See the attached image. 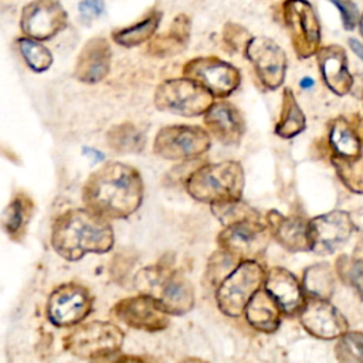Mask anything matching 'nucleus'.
<instances>
[{
  "label": "nucleus",
  "mask_w": 363,
  "mask_h": 363,
  "mask_svg": "<svg viewBox=\"0 0 363 363\" xmlns=\"http://www.w3.org/2000/svg\"><path fill=\"white\" fill-rule=\"evenodd\" d=\"M211 211L218 218V221L227 227L235 223H241L245 220H259V214L255 208L242 203L240 199L237 200H225L213 203Z\"/></svg>",
  "instance_id": "31"
},
{
  "label": "nucleus",
  "mask_w": 363,
  "mask_h": 363,
  "mask_svg": "<svg viewBox=\"0 0 363 363\" xmlns=\"http://www.w3.org/2000/svg\"><path fill=\"white\" fill-rule=\"evenodd\" d=\"M318 62L328 88L336 95H346L352 91L353 77L347 69L346 54L342 48L332 45L318 52Z\"/></svg>",
  "instance_id": "21"
},
{
  "label": "nucleus",
  "mask_w": 363,
  "mask_h": 363,
  "mask_svg": "<svg viewBox=\"0 0 363 363\" xmlns=\"http://www.w3.org/2000/svg\"><path fill=\"white\" fill-rule=\"evenodd\" d=\"M153 102L159 111L193 118L204 115L214 104V96L206 88L184 77L163 81L155 91Z\"/></svg>",
  "instance_id": "7"
},
{
  "label": "nucleus",
  "mask_w": 363,
  "mask_h": 363,
  "mask_svg": "<svg viewBox=\"0 0 363 363\" xmlns=\"http://www.w3.org/2000/svg\"><path fill=\"white\" fill-rule=\"evenodd\" d=\"M111 48L104 38L89 40L78 55L74 75L78 81L95 84L104 79L109 71Z\"/></svg>",
  "instance_id": "19"
},
{
  "label": "nucleus",
  "mask_w": 363,
  "mask_h": 363,
  "mask_svg": "<svg viewBox=\"0 0 363 363\" xmlns=\"http://www.w3.org/2000/svg\"><path fill=\"white\" fill-rule=\"evenodd\" d=\"M349 44H350L352 50L363 60V45H362L357 40H354V38H350V40H349Z\"/></svg>",
  "instance_id": "38"
},
{
  "label": "nucleus",
  "mask_w": 363,
  "mask_h": 363,
  "mask_svg": "<svg viewBox=\"0 0 363 363\" xmlns=\"http://www.w3.org/2000/svg\"><path fill=\"white\" fill-rule=\"evenodd\" d=\"M106 142L116 152L138 153L143 150L145 136L132 123H119L106 132Z\"/></svg>",
  "instance_id": "28"
},
{
  "label": "nucleus",
  "mask_w": 363,
  "mask_h": 363,
  "mask_svg": "<svg viewBox=\"0 0 363 363\" xmlns=\"http://www.w3.org/2000/svg\"><path fill=\"white\" fill-rule=\"evenodd\" d=\"M271 233L261 220H245L224 227L217 242L221 250L234 255L240 261L255 259L269 241Z\"/></svg>",
  "instance_id": "11"
},
{
  "label": "nucleus",
  "mask_w": 363,
  "mask_h": 363,
  "mask_svg": "<svg viewBox=\"0 0 363 363\" xmlns=\"http://www.w3.org/2000/svg\"><path fill=\"white\" fill-rule=\"evenodd\" d=\"M184 45H186V41H183L182 38H179L177 35L169 31L166 35H159L153 38L149 44V51L153 55L167 57V55L180 52L184 48Z\"/></svg>",
  "instance_id": "35"
},
{
  "label": "nucleus",
  "mask_w": 363,
  "mask_h": 363,
  "mask_svg": "<svg viewBox=\"0 0 363 363\" xmlns=\"http://www.w3.org/2000/svg\"><path fill=\"white\" fill-rule=\"evenodd\" d=\"M33 210L34 204L31 199L24 193H17L6 206L0 223L4 233L11 240L17 241L24 235L27 224L33 216Z\"/></svg>",
  "instance_id": "23"
},
{
  "label": "nucleus",
  "mask_w": 363,
  "mask_h": 363,
  "mask_svg": "<svg viewBox=\"0 0 363 363\" xmlns=\"http://www.w3.org/2000/svg\"><path fill=\"white\" fill-rule=\"evenodd\" d=\"M295 9V20L301 28L296 30L298 38L294 40V47H296L298 54L305 58L315 52L316 45L319 43V24L316 23L313 13L311 11L309 6L296 1Z\"/></svg>",
  "instance_id": "24"
},
{
  "label": "nucleus",
  "mask_w": 363,
  "mask_h": 363,
  "mask_svg": "<svg viewBox=\"0 0 363 363\" xmlns=\"http://www.w3.org/2000/svg\"><path fill=\"white\" fill-rule=\"evenodd\" d=\"M17 47L20 50V54L23 55L27 65L35 71L43 72L50 68L52 64V55L51 52L38 43V40L34 38H18Z\"/></svg>",
  "instance_id": "32"
},
{
  "label": "nucleus",
  "mask_w": 363,
  "mask_h": 363,
  "mask_svg": "<svg viewBox=\"0 0 363 363\" xmlns=\"http://www.w3.org/2000/svg\"><path fill=\"white\" fill-rule=\"evenodd\" d=\"M204 125L211 136L228 146L238 145L245 130L241 112L233 104L224 101L214 102L207 109L204 113Z\"/></svg>",
  "instance_id": "17"
},
{
  "label": "nucleus",
  "mask_w": 363,
  "mask_h": 363,
  "mask_svg": "<svg viewBox=\"0 0 363 363\" xmlns=\"http://www.w3.org/2000/svg\"><path fill=\"white\" fill-rule=\"evenodd\" d=\"M143 200V179L130 164L109 162L89 174L82 187V201L88 210L118 220L133 214Z\"/></svg>",
  "instance_id": "1"
},
{
  "label": "nucleus",
  "mask_w": 363,
  "mask_h": 363,
  "mask_svg": "<svg viewBox=\"0 0 363 363\" xmlns=\"http://www.w3.org/2000/svg\"><path fill=\"white\" fill-rule=\"evenodd\" d=\"M268 225L271 227V235L288 251L299 252L309 251V231L308 223L299 217H285L272 210L267 216Z\"/></svg>",
  "instance_id": "20"
},
{
  "label": "nucleus",
  "mask_w": 363,
  "mask_h": 363,
  "mask_svg": "<svg viewBox=\"0 0 363 363\" xmlns=\"http://www.w3.org/2000/svg\"><path fill=\"white\" fill-rule=\"evenodd\" d=\"M240 262L238 258H235L234 255L228 254L227 251L221 250L216 254H213V257L210 258L208 262V271L207 275L210 278L211 282H216V285H218Z\"/></svg>",
  "instance_id": "34"
},
{
  "label": "nucleus",
  "mask_w": 363,
  "mask_h": 363,
  "mask_svg": "<svg viewBox=\"0 0 363 363\" xmlns=\"http://www.w3.org/2000/svg\"><path fill=\"white\" fill-rule=\"evenodd\" d=\"M123 332L111 322L92 320L75 325L64 337V347L79 359H104L118 353L123 345Z\"/></svg>",
  "instance_id": "6"
},
{
  "label": "nucleus",
  "mask_w": 363,
  "mask_h": 363,
  "mask_svg": "<svg viewBox=\"0 0 363 363\" xmlns=\"http://www.w3.org/2000/svg\"><path fill=\"white\" fill-rule=\"evenodd\" d=\"M299 320L305 330L323 340L337 339L347 332L346 318L328 299L309 298L299 311Z\"/></svg>",
  "instance_id": "14"
},
{
  "label": "nucleus",
  "mask_w": 363,
  "mask_h": 363,
  "mask_svg": "<svg viewBox=\"0 0 363 363\" xmlns=\"http://www.w3.org/2000/svg\"><path fill=\"white\" fill-rule=\"evenodd\" d=\"M267 272L257 259H242L217 285L216 301L220 311L231 318L244 313L252 295L261 289Z\"/></svg>",
  "instance_id": "5"
},
{
  "label": "nucleus",
  "mask_w": 363,
  "mask_h": 363,
  "mask_svg": "<svg viewBox=\"0 0 363 363\" xmlns=\"http://www.w3.org/2000/svg\"><path fill=\"white\" fill-rule=\"evenodd\" d=\"M104 10V1L102 0H84L79 4V11L82 17L91 18L94 16H99Z\"/></svg>",
  "instance_id": "37"
},
{
  "label": "nucleus",
  "mask_w": 363,
  "mask_h": 363,
  "mask_svg": "<svg viewBox=\"0 0 363 363\" xmlns=\"http://www.w3.org/2000/svg\"><path fill=\"white\" fill-rule=\"evenodd\" d=\"M336 356L345 363H363V333L345 332L336 345Z\"/></svg>",
  "instance_id": "33"
},
{
  "label": "nucleus",
  "mask_w": 363,
  "mask_h": 363,
  "mask_svg": "<svg viewBox=\"0 0 363 363\" xmlns=\"http://www.w3.org/2000/svg\"><path fill=\"white\" fill-rule=\"evenodd\" d=\"M247 55L252 62L258 78L268 89L281 86L285 78V52L268 38H254L247 45Z\"/></svg>",
  "instance_id": "16"
},
{
  "label": "nucleus",
  "mask_w": 363,
  "mask_h": 363,
  "mask_svg": "<svg viewBox=\"0 0 363 363\" xmlns=\"http://www.w3.org/2000/svg\"><path fill=\"white\" fill-rule=\"evenodd\" d=\"M360 28H362V34H363V17H362V21H360Z\"/></svg>",
  "instance_id": "40"
},
{
  "label": "nucleus",
  "mask_w": 363,
  "mask_h": 363,
  "mask_svg": "<svg viewBox=\"0 0 363 363\" xmlns=\"http://www.w3.org/2000/svg\"><path fill=\"white\" fill-rule=\"evenodd\" d=\"M264 289L275 299L281 311L286 315L299 313L305 299L302 288L292 272L285 268L275 267L265 275Z\"/></svg>",
  "instance_id": "18"
},
{
  "label": "nucleus",
  "mask_w": 363,
  "mask_h": 363,
  "mask_svg": "<svg viewBox=\"0 0 363 363\" xmlns=\"http://www.w3.org/2000/svg\"><path fill=\"white\" fill-rule=\"evenodd\" d=\"M329 142L339 156L356 157L362 155L360 138L345 118H336L330 122Z\"/></svg>",
  "instance_id": "26"
},
{
  "label": "nucleus",
  "mask_w": 363,
  "mask_h": 363,
  "mask_svg": "<svg viewBox=\"0 0 363 363\" xmlns=\"http://www.w3.org/2000/svg\"><path fill=\"white\" fill-rule=\"evenodd\" d=\"M332 1L336 4V7L342 13L343 26L346 27V30H352L356 24V18H357V10H356L354 4L350 1H345V0H332Z\"/></svg>",
  "instance_id": "36"
},
{
  "label": "nucleus",
  "mask_w": 363,
  "mask_h": 363,
  "mask_svg": "<svg viewBox=\"0 0 363 363\" xmlns=\"http://www.w3.org/2000/svg\"><path fill=\"white\" fill-rule=\"evenodd\" d=\"M303 289L311 298L329 299L335 289V279L330 267L325 262L308 267L303 274Z\"/></svg>",
  "instance_id": "27"
},
{
  "label": "nucleus",
  "mask_w": 363,
  "mask_h": 363,
  "mask_svg": "<svg viewBox=\"0 0 363 363\" xmlns=\"http://www.w3.org/2000/svg\"><path fill=\"white\" fill-rule=\"evenodd\" d=\"M332 164L342 183L353 193L363 194V156L343 157L335 155Z\"/></svg>",
  "instance_id": "30"
},
{
  "label": "nucleus",
  "mask_w": 363,
  "mask_h": 363,
  "mask_svg": "<svg viewBox=\"0 0 363 363\" xmlns=\"http://www.w3.org/2000/svg\"><path fill=\"white\" fill-rule=\"evenodd\" d=\"M112 313L126 326L136 330L159 332L169 326L170 315L150 295L142 294L123 298L112 308Z\"/></svg>",
  "instance_id": "12"
},
{
  "label": "nucleus",
  "mask_w": 363,
  "mask_h": 363,
  "mask_svg": "<svg viewBox=\"0 0 363 363\" xmlns=\"http://www.w3.org/2000/svg\"><path fill=\"white\" fill-rule=\"evenodd\" d=\"M210 145V133L200 126L167 125L156 133L153 153L166 160H190L204 155Z\"/></svg>",
  "instance_id": "8"
},
{
  "label": "nucleus",
  "mask_w": 363,
  "mask_h": 363,
  "mask_svg": "<svg viewBox=\"0 0 363 363\" xmlns=\"http://www.w3.org/2000/svg\"><path fill=\"white\" fill-rule=\"evenodd\" d=\"M92 305L94 298L85 286L67 282L51 292L47 302V315L55 326L72 328L89 315Z\"/></svg>",
  "instance_id": "9"
},
{
  "label": "nucleus",
  "mask_w": 363,
  "mask_h": 363,
  "mask_svg": "<svg viewBox=\"0 0 363 363\" xmlns=\"http://www.w3.org/2000/svg\"><path fill=\"white\" fill-rule=\"evenodd\" d=\"M67 13L55 0H34L21 14V30L34 40H48L65 27Z\"/></svg>",
  "instance_id": "15"
},
{
  "label": "nucleus",
  "mask_w": 363,
  "mask_h": 363,
  "mask_svg": "<svg viewBox=\"0 0 363 363\" xmlns=\"http://www.w3.org/2000/svg\"><path fill=\"white\" fill-rule=\"evenodd\" d=\"M353 221L347 211L333 210L308 221L311 250L329 255L339 250L353 233Z\"/></svg>",
  "instance_id": "13"
},
{
  "label": "nucleus",
  "mask_w": 363,
  "mask_h": 363,
  "mask_svg": "<svg viewBox=\"0 0 363 363\" xmlns=\"http://www.w3.org/2000/svg\"><path fill=\"white\" fill-rule=\"evenodd\" d=\"M183 75L193 79L216 98H225L240 85V72L231 64L216 57H200L183 67Z\"/></svg>",
  "instance_id": "10"
},
{
  "label": "nucleus",
  "mask_w": 363,
  "mask_h": 363,
  "mask_svg": "<svg viewBox=\"0 0 363 363\" xmlns=\"http://www.w3.org/2000/svg\"><path fill=\"white\" fill-rule=\"evenodd\" d=\"M187 193L203 203H218L241 199L244 170L235 160L204 164L196 169L186 180Z\"/></svg>",
  "instance_id": "4"
},
{
  "label": "nucleus",
  "mask_w": 363,
  "mask_h": 363,
  "mask_svg": "<svg viewBox=\"0 0 363 363\" xmlns=\"http://www.w3.org/2000/svg\"><path fill=\"white\" fill-rule=\"evenodd\" d=\"M113 241L109 220L88 208L67 210L51 228L52 248L68 261H78L86 254H104L113 247Z\"/></svg>",
  "instance_id": "2"
},
{
  "label": "nucleus",
  "mask_w": 363,
  "mask_h": 363,
  "mask_svg": "<svg viewBox=\"0 0 363 363\" xmlns=\"http://www.w3.org/2000/svg\"><path fill=\"white\" fill-rule=\"evenodd\" d=\"M301 86L302 88H312L313 86V79L312 78H303L302 81H301Z\"/></svg>",
  "instance_id": "39"
},
{
  "label": "nucleus",
  "mask_w": 363,
  "mask_h": 363,
  "mask_svg": "<svg viewBox=\"0 0 363 363\" xmlns=\"http://www.w3.org/2000/svg\"><path fill=\"white\" fill-rule=\"evenodd\" d=\"M306 126V119L299 108L292 91L289 88L284 89L282 94V109L279 119L275 126V133L279 138H294L301 133Z\"/></svg>",
  "instance_id": "25"
},
{
  "label": "nucleus",
  "mask_w": 363,
  "mask_h": 363,
  "mask_svg": "<svg viewBox=\"0 0 363 363\" xmlns=\"http://www.w3.org/2000/svg\"><path fill=\"white\" fill-rule=\"evenodd\" d=\"M135 286L153 296L169 315H184L194 305L191 284L167 264L159 262L139 271Z\"/></svg>",
  "instance_id": "3"
},
{
  "label": "nucleus",
  "mask_w": 363,
  "mask_h": 363,
  "mask_svg": "<svg viewBox=\"0 0 363 363\" xmlns=\"http://www.w3.org/2000/svg\"><path fill=\"white\" fill-rule=\"evenodd\" d=\"M159 20H160V14L153 11L145 20L136 23L135 26L113 31L112 38L115 43H118L123 47L139 45L153 35V33L156 31V28L159 26Z\"/></svg>",
  "instance_id": "29"
},
{
  "label": "nucleus",
  "mask_w": 363,
  "mask_h": 363,
  "mask_svg": "<svg viewBox=\"0 0 363 363\" xmlns=\"http://www.w3.org/2000/svg\"><path fill=\"white\" fill-rule=\"evenodd\" d=\"M244 312L247 322L254 329L271 333L278 329L282 311L265 289H258L247 303Z\"/></svg>",
  "instance_id": "22"
}]
</instances>
